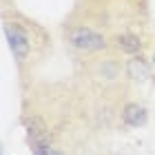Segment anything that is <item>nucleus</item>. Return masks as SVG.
Masks as SVG:
<instances>
[{"mask_svg":"<svg viewBox=\"0 0 155 155\" xmlns=\"http://www.w3.org/2000/svg\"><path fill=\"white\" fill-rule=\"evenodd\" d=\"M64 38H67V45L80 53H95V51L107 49L104 33L95 31L93 27H87V25H75L71 29H67Z\"/></svg>","mask_w":155,"mask_h":155,"instance_id":"1","label":"nucleus"},{"mask_svg":"<svg viewBox=\"0 0 155 155\" xmlns=\"http://www.w3.org/2000/svg\"><path fill=\"white\" fill-rule=\"evenodd\" d=\"M2 31H5L7 42H9V49H11L13 58L18 62H25L31 53V38H29V33L25 31V27L20 22H5Z\"/></svg>","mask_w":155,"mask_h":155,"instance_id":"2","label":"nucleus"},{"mask_svg":"<svg viewBox=\"0 0 155 155\" xmlns=\"http://www.w3.org/2000/svg\"><path fill=\"white\" fill-rule=\"evenodd\" d=\"M93 75L97 80H104V82H115L120 75H122V64L115 60V58H102V60H95L93 64Z\"/></svg>","mask_w":155,"mask_h":155,"instance_id":"3","label":"nucleus"},{"mask_svg":"<svg viewBox=\"0 0 155 155\" xmlns=\"http://www.w3.org/2000/svg\"><path fill=\"white\" fill-rule=\"evenodd\" d=\"M146 120H149V113H146V109L142 107V104L126 102L122 107V122H124V126H129V129H140V126L146 124Z\"/></svg>","mask_w":155,"mask_h":155,"instance_id":"4","label":"nucleus"},{"mask_svg":"<svg viewBox=\"0 0 155 155\" xmlns=\"http://www.w3.org/2000/svg\"><path fill=\"white\" fill-rule=\"evenodd\" d=\"M124 71H126V75H129L131 80L144 82V80H149V75H151V64H149V60H146L142 53H137V55H131V58L126 60Z\"/></svg>","mask_w":155,"mask_h":155,"instance_id":"5","label":"nucleus"},{"mask_svg":"<svg viewBox=\"0 0 155 155\" xmlns=\"http://www.w3.org/2000/svg\"><path fill=\"white\" fill-rule=\"evenodd\" d=\"M115 49L122 51L126 55H137L142 53V40H140L135 33H117L115 36Z\"/></svg>","mask_w":155,"mask_h":155,"instance_id":"6","label":"nucleus"},{"mask_svg":"<svg viewBox=\"0 0 155 155\" xmlns=\"http://www.w3.org/2000/svg\"><path fill=\"white\" fill-rule=\"evenodd\" d=\"M31 155H67V153L49 142V144H33L31 146Z\"/></svg>","mask_w":155,"mask_h":155,"instance_id":"7","label":"nucleus"}]
</instances>
